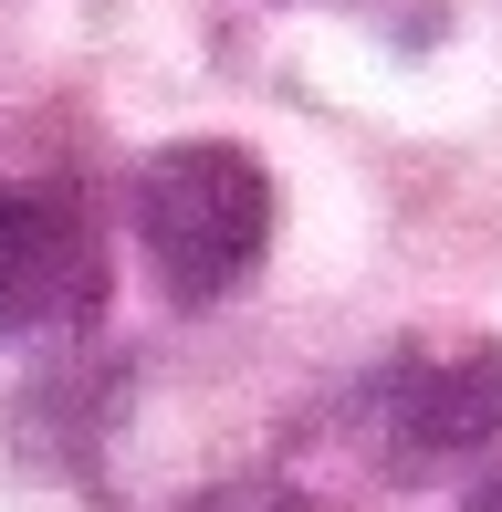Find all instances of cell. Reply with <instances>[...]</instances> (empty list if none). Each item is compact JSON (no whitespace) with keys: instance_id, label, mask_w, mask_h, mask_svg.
<instances>
[{"instance_id":"277c9868","label":"cell","mask_w":502,"mask_h":512,"mask_svg":"<svg viewBox=\"0 0 502 512\" xmlns=\"http://www.w3.org/2000/svg\"><path fill=\"white\" fill-rule=\"evenodd\" d=\"M189 512H314V502L293 492V481H210Z\"/></svg>"},{"instance_id":"7a4b0ae2","label":"cell","mask_w":502,"mask_h":512,"mask_svg":"<svg viewBox=\"0 0 502 512\" xmlns=\"http://www.w3.org/2000/svg\"><path fill=\"white\" fill-rule=\"evenodd\" d=\"M105 304V241L95 209L63 178H11L0 189V345L74 335Z\"/></svg>"},{"instance_id":"5b68a950","label":"cell","mask_w":502,"mask_h":512,"mask_svg":"<svg viewBox=\"0 0 502 512\" xmlns=\"http://www.w3.org/2000/svg\"><path fill=\"white\" fill-rule=\"evenodd\" d=\"M450 512H502V460H492V471H482V481H471V492H461V502H450Z\"/></svg>"},{"instance_id":"6da1fadb","label":"cell","mask_w":502,"mask_h":512,"mask_svg":"<svg viewBox=\"0 0 502 512\" xmlns=\"http://www.w3.org/2000/svg\"><path fill=\"white\" fill-rule=\"evenodd\" d=\"M136 241H147V272L168 304H220V293L251 283V262L272 251V178L262 157L220 147V136H189V147H157L136 168Z\"/></svg>"},{"instance_id":"3957f363","label":"cell","mask_w":502,"mask_h":512,"mask_svg":"<svg viewBox=\"0 0 502 512\" xmlns=\"http://www.w3.org/2000/svg\"><path fill=\"white\" fill-rule=\"evenodd\" d=\"M502 439V345H461V356H419L387 377V460L398 471H440Z\"/></svg>"}]
</instances>
